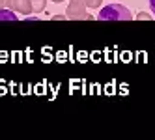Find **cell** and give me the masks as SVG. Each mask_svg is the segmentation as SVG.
<instances>
[{
    "mask_svg": "<svg viewBox=\"0 0 155 140\" xmlns=\"http://www.w3.org/2000/svg\"><path fill=\"white\" fill-rule=\"evenodd\" d=\"M6 8L13 9L15 13L30 15L32 13V2L30 0H6Z\"/></svg>",
    "mask_w": 155,
    "mask_h": 140,
    "instance_id": "cell-3",
    "label": "cell"
},
{
    "mask_svg": "<svg viewBox=\"0 0 155 140\" xmlns=\"http://www.w3.org/2000/svg\"><path fill=\"white\" fill-rule=\"evenodd\" d=\"M51 19H54V21H64V19H68V15H62L60 13V15H52Z\"/></svg>",
    "mask_w": 155,
    "mask_h": 140,
    "instance_id": "cell-8",
    "label": "cell"
},
{
    "mask_svg": "<svg viewBox=\"0 0 155 140\" xmlns=\"http://www.w3.org/2000/svg\"><path fill=\"white\" fill-rule=\"evenodd\" d=\"M84 2H86L88 9H99L101 4H103V0H84Z\"/></svg>",
    "mask_w": 155,
    "mask_h": 140,
    "instance_id": "cell-6",
    "label": "cell"
},
{
    "mask_svg": "<svg viewBox=\"0 0 155 140\" xmlns=\"http://www.w3.org/2000/svg\"><path fill=\"white\" fill-rule=\"evenodd\" d=\"M137 19H138V21H148V19H151V15L146 13V11H140V13L137 15Z\"/></svg>",
    "mask_w": 155,
    "mask_h": 140,
    "instance_id": "cell-7",
    "label": "cell"
},
{
    "mask_svg": "<svg viewBox=\"0 0 155 140\" xmlns=\"http://www.w3.org/2000/svg\"><path fill=\"white\" fill-rule=\"evenodd\" d=\"M0 21H17V13L13 11V9H6V8H2L0 9Z\"/></svg>",
    "mask_w": 155,
    "mask_h": 140,
    "instance_id": "cell-4",
    "label": "cell"
},
{
    "mask_svg": "<svg viewBox=\"0 0 155 140\" xmlns=\"http://www.w3.org/2000/svg\"><path fill=\"white\" fill-rule=\"evenodd\" d=\"M51 2H54V4H60V2H64V0H51Z\"/></svg>",
    "mask_w": 155,
    "mask_h": 140,
    "instance_id": "cell-11",
    "label": "cell"
},
{
    "mask_svg": "<svg viewBox=\"0 0 155 140\" xmlns=\"http://www.w3.org/2000/svg\"><path fill=\"white\" fill-rule=\"evenodd\" d=\"M2 8H6V0H0V9Z\"/></svg>",
    "mask_w": 155,
    "mask_h": 140,
    "instance_id": "cell-10",
    "label": "cell"
},
{
    "mask_svg": "<svg viewBox=\"0 0 155 140\" xmlns=\"http://www.w3.org/2000/svg\"><path fill=\"white\" fill-rule=\"evenodd\" d=\"M30 2H32V11H34V13L45 11V8H47V0H30Z\"/></svg>",
    "mask_w": 155,
    "mask_h": 140,
    "instance_id": "cell-5",
    "label": "cell"
},
{
    "mask_svg": "<svg viewBox=\"0 0 155 140\" xmlns=\"http://www.w3.org/2000/svg\"><path fill=\"white\" fill-rule=\"evenodd\" d=\"M97 19H101V21H131L133 15H131V11L125 6H121V4H108V6L99 9Z\"/></svg>",
    "mask_w": 155,
    "mask_h": 140,
    "instance_id": "cell-1",
    "label": "cell"
},
{
    "mask_svg": "<svg viewBox=\"0 0 155 140\" xmlns=\"http://www.w3.org/2000/svg\"><path fill=\"white\" fill-rule=\"evenodd\" d=\"M65 15H68V19H71V21H81V19L92 21L94 19L92 13H88V8H86L84 0H69V6H68Z\"/></svg>",
    "mask_w": 155,
    "mask_h": 140,
    "instance_id": "cell-2",
    "label": "cell"
},
{
    "mask_svg": "<svg viewBox=\"0 0 155 140\" xmlns=\"http://www.w3.org/2000/svg\"><path fill=\"white\" fill-rule=\"evenodd\" d=\"M150 9L155 13V0H150Z\"/></svg>",
    "mask_w": 155,
    "mask_h": 140,
    "instance_id": "cell-9",
    "label": "cell"
}]
</instances>
